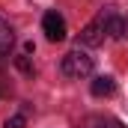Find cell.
<instances>
[{
    "instance_id": "cell-7",
    "label": "cell",
    "mask_w": 128,
    "mask_h": 128,
    "mask_svg": "<svg viewBox=\"0 0 128 128\" xmlns=\"http://www.w3.org/2000/svg\"><path fill=\"white\" fill-rule=\"evenodd\" d=\"M84 128H125L119 119H113V116H90Z\"/></svg>"
},
{
    "instance_id": "cell-1",
    "label": "cell",
    "mask_w": 128,
    "mask_h": 128,
    "mask_svg": "<svg viewBox=\"0 0 128 128\" xmlns=\"http://www.w3.org/2000/svg\"><path fill=\"white\" fill-rule=\"evenodd\" d=\"M66 78H72V80H80V78H86V74H92V57L86 54V51H80V48H74V51H68L63 57V63H60Z\"/></svg>"
},
{
    "instance_id": "cell-5",
    "label": "cell",
    "mask_w": 128,
    "mask_h": 128,
    "mask_svg": "<svg viewBox=\"0 0 128 128\" xmlns=\"http://www.w3.org/2000/svg\"><path fill=\"white\" fill-rule=\"evenodd\" d=\"M92 96L96 98H104V96H113V90H116V84H113V78H107V74H101V78H96L92 80Z\"/></svg>"
},
{
    "instance_id": "cell-8",
    "label": "cell",
    "mask_w": 128,
    "mask_h": 128,
    "mask_svg": "<svg viewBox=\"0 0 128 128\" xmlns=\"http://www.w3.org/2000/svg\"><path fill=\"white\" fill-rule=\"evenodd\" d=\"M15 66H18V72H24V74H36V68H33V63H30V57H15Z\"/></svg>"
},
{
    "instance_id": "cell-6",
    "label": "cell",
    "mask_w": 128,
    "mask_h": 128,
    "mask_svg": "<svg viewBox=\"0 0 128 128\" xmlns=\"http://www.w3.org/2000/svg\"><path fill=\"white\" fill-rule=\"evenodd\" d=\"M12 45H15V33H12V27L0 18V60L12 51Z\"/></svg>"
},
{
    "instance_id": "cell-9",
    "label": "cell",
    "mask_w": 128,
    "mask_h": 128,
    "mask_svg": "<svg viewBox=\"0 0 128 128\" xmlns=\"http://www.w3.org/2000/svg\"><path fill=\"white\" fill-rule=\"evenodd\" d=\"M24 125H27V116L24 113H15V116L6 119V128H24Z\"/></svg>"
},
{
    "instance_id": "cell-3",
    "label": "cell",
    "mask_w": 128,
    "mask_h": 128,
    "mask_svg": "<svg viewBox=\"0 0 128 128\" xmlns=\"http://www.w3.org/2000/svg\"><path fill=\"white\" fill-rule=\"evenodd\" d=\"M42 30L48 36V42H63L66 36H68V27H66V18L60 12H45V18H42Z\"/></svg>"
},
{
    "instance_id": "cell-4",
    "label": "cell",
    "mask_w": 128,
    "mask_h": 128,
    "mask_svg": "<svg viewBox=\"0 0 128 128\" xmlns=\"http://www.w3.org/2000/svg\"><path fill=\"white\" fill-rule=\"evenodd\" d=\"M104 24H107V36L110 39H128V18L113 12V9H104Z\"/></svg>"
},
{
    "instance_id": "cell-2",
    "label": "cell",
    "mask_w": 128,
    "mask_h": 128,
    "mask_svg": "<svg viewBox=\"0 0 128 128\" xmlns=\"http://www.w3.org/2000/svg\"><path fill=\"white\" fill-rule=\"evenodd\" d=\"M104 36H107V24H104V9L98 12L96 18L80 30V45H86V48H96L104 42Z\"/></svg>"
}]
</instances>
